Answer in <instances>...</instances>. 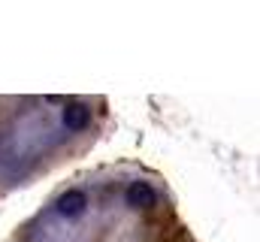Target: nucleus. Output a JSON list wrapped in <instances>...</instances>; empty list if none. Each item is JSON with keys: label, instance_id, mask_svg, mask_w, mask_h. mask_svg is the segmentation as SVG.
Returning a JSON list of instances; mask_svg holds the SVG:
<instances>
[{"label": "nucleus", "instance_id": "obj_3", "mask_svg": "<svg viewBox=\"0 0 260 242\" xmlns=\"http://www.w3.org/2000/svg\"><path fill=\"white\" fill-rule=\"evenodd\" d=\"M61 121H64L67 130H85L88 121H91V115H88V109H85L82 103H67Z\"/></svg>", "mask_w": 260, "mask_h": 242}, {"label": "nucleus", "instance_id": "obj_1", "mask_svg": "<svg viewBox=\"0 0 260 242\" xmlns=\"http://www.w3.org/2000/svg\"><path fill=\"white\" fill-rule=\"evenodd\" d=\"M85 206H88V194H85V191H79V188H73V191L61 194V197H58V203H55L58 215H64V218H79V215L85 212Z\"/></svg>", "mask_w": 260, "mask_h": 242}, {"label": "nucleus", "instance_id": "obj_2", "mask_svg": "<svg viewBox=\"0 0 260 242\" xmlns=\"http://www.w3.org/2000/svg\"><path fill=\"white\" fill-rule=\"evenodd\" d=\"M124 203L130 209H151L154 206V188L148 182H133L124 191Z\"/></svg>", "mask_w": 260, "mask_h": 242}]
</instances>
